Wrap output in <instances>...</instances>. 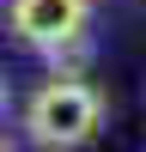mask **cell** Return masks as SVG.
I'll list each match as a JSON object with an SVG mask.
<instances>
[{
    "label": "cell",
    "mask_w": 146,
    "mask_h": 152,
    "mask_svg": "<svg viewBox=\"0 0 146 152\" xmlns=\"http://www.w3.org/2000/svg\"><path fill=\"white\" fill-rule=\"evenodd\" d=\"M97 128H104V91L67 73L36 85V97L24 104V134L36 146H85Z\"/></svg>",
    "instance_id": "1"
},
{
    "label": "cell",
    "mask_w": 146,
    "mask_h": 152,
    "mask_svg": "<svg viewBox=\"0 0 146 152\" xmlns=\"http://www.w3.org/2000/svg\"><path fill=\"white\" fill-rule=\"evenodd\" d=\"M0 104H6V85H0Z\"/></svg>",
    "instance_id": "3"
},
{
    "label": "cell",
    "mask_w": 146,
    "mask_h": 152,
    "mask_svg": "<svg viewBox=\"0 0 146 152\" xmlns=\"http://www.w3.org/2000/svg\"><path fill=\"white\" fill-rule=\"evenodd\" d=\"M85 18H91V0H12V31L49 55L85 37Z\"/></svg>",
    "instance_id": "2"
}]
</instances>
